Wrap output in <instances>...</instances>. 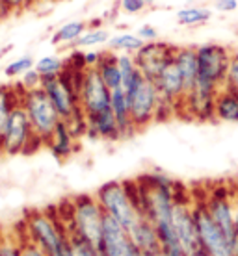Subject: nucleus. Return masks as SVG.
<instances>
[{
    "mask_svg": "<svg viewBox=\"0 0 238 256\" xmlns=\"http://www.w3.org/2000/svg\"><path fill=\"white\" fill-rule=\"evenodd\" d=\"M95 197L103 206L104 214L116 219L129 232L145 218L136 182H106L97 190Z\"/></svg>",
    "mask_w": 238,
    "mask_h": 256,
    "instance_id": "f257e3e1",
    "label": "nucleus"
},
{
    "mask_svg": "<svg viewBox=\"0 0 238 256\" xmlns=\"http://www.w3.org/2000/svg\"><path fill=\"white\" fill-rule=\"evenodd\" d=\"M28 240L39 245L47 256H71V238L69 230L49 216L47 212L34 210L26 216Z\"/></svg>",
    "mask_w": 238,
    "mask_h": 256,
    "instance_id": "f03ea898",
    "label": "nucleus"
},
{
    "mask_svg": "<svg viewBox=\"0 0 238 256\" xmlns=\"http://www.w3.org/2000/svg\"><path fill=\"white\" fill-rule=\"evenodd\" d=\"M21 104L28 114L36 140L41 145L49 143L56 126L62 121V116L58 114V110L52 104L45 90L43 88H36V90H23L21 88Z\"/></svg>",
    "mask_w": 238,
    "mask_h": 256,
    "instance_id": "7ed1b4c3",
    "label": "nucleus"
},
{
    "mask_svg": "<svg viewBox=\"0 0 238 256\" xmlns=\"http://www.w3.org/2000/svg\"><path fill=\"white\" fill-rule=\"evenodd\" d=\"M104 218L106 214L95 195H78L73 198L69 232L77 234L78 238H82L99 249L103 238Z\"/></svg>",
    "mask_w": 238,
    "mask_h": 256,
    "instance_id": "20e7f679",
    "label": "nucleus"
},
{
    "mask_svg": "<svg viewBox=\"0 0 238 256\" xmlns=\"http://www.w3.org/2000/svg\"><path fill=\"white\" fill-rule=\"evenodd\" d=\"M205 206L208 214L212 216L219 228L223 230L227 240L232 244V247L238 252V238H236V204H234V195L232 188L229 186H214L205 193Z\"/></svg>",
    "mask_w": 238,
    "mask_h": 256,
    "instance_id": "39448f33",
    "label": "nucleus"
},
{
    "mask_svg": "<svg viewBox=\"0 0 238 256\" xmlns=\"http://www.w3.org/2000/svg\"><path fill=\"white\" fill-rule=\"evenodd\" d=\"M197 64H199V82H205L214 88H223L227 70L231 65L232 48L221 43H203L195 46Z\"/></svg>",
    "mask_w": 238,
    "mask_h": 256,
    "instance_id": "423d86ee",
    "label": "nucleus"
},
{
    "mask_svg": "<svg viewBox=\"0 0 238 256\" xmlns=\"http://www.w3.org/2000/svg\"><path fill=\"white\" fill-rule=\"evenodd\" d=\"M193 216L197 223L201 249L206 250L210 256H238L236 249L208 214L203 198H193Z\"/></svg>",
    "mask_w": 238,
    "mask_h": 256,
    "instance_id": "0eeeda50",
    "label": "nucleus"
},
{
    "mask_svg": "<svg viewBox=\"0 0 238 256\" xmlns=\"http://www.w3.org/2000/svg\"><path fill=\"white\" fill-rule=\"evenodd\" d=\"M32 141H38V140H36V136H34L28 114H26V110L23 108V104H17V106L13 108L10 119H8L4 134L0 138V148L6 154H12V156L13 154L28 152V150H32V147H30ZM39 145H41V143H39Z\"/></svg>",
    "mask_w": 238,
    "mask_h": 256,
    "instance_id": "6e6552de",
    "label": "nucleus"
},
{
    "mask_svg": "<svg viewBox=\"0 0 238 256\" xmlns=\"http://www.w3.org/2000/svg\"><path fill=\"white\" fill-rule=\"evenodd\" d=\"M130 117L136 130H142L151 122L158 121V110H160V93L153 80L143 78L136 91L129 96Z\"/></svg>",
    "mask_w": 238,
    "mask_h": 256,
    "instance_id": "1a4fd4ad",
    "label": "nucleus"
},
{
    "mask_svg": "<svg viewBox=\"0 0 238 256\" xmlns=\"http://www.w3.org/2000/svg\"><path fill=\"white\" fill-rule=\"evenodd\" d=\"M173 228L179 240V247L188 256H192L195 250L201 249L197 223L193 216V197H184L177 193V200L173 206Z\"/></svg>",
    "mask_w": 238,
    "mask_h": 256,
    "instance_id": "9d476101",
    "label": "nucleus"
},
{
    "mask_svg": "<svg viewBox=\"0 0 238 256\" xmlns=\"http://www.w3.org/2000/svg\"><path fill=\"white\" fill-rule=\"evenodd\" d=\"M112 90L103 82V78L97 69H86L82 74V82L78 88V100L80 110L86 117L97 116L104 110H110Z\"/></svg>",
    "mask_w": 238,
    "mask_h": 256,
    "instance_id": "9b49d317",
    "label": "nucleus"
},
{
    "mask_svg": "<svg viewBox=\"0 0 238 256\" xmlns=\"http://www.w3.org/2000/svg\"><path fill=\"white\" fill-rule=\"evenodd\" d=\"M175 50H177V46L169 45L166 41H160V39L153 41V43H145L134 54L136 65L142 70L143 76L155 82L158 74L162 72V69L173 60Z\"/></svg>",
    "mask_w": 238,
    "mask_h": 256,
    "instance_id": "f8f14e48",
    "label": "nucleus"
},
{
    "mask_svg": "<svg viewBox=\"0 0 238 256\" xmlns=\"http://www.w3.org/2000/svg\"><path fill=\"white\" fill-rule=\"evenodd\" d=\"M218 91V88L197 80L192 91H188L184 96L180 112H184L186 117L195 119V121H212V119H216L214 117V104H216Z\"/></svg>",
    "mask_w": 238,
    "mask_h": 256,
    "instance_id": "ddd939ff",
    "label": "nucleus"
},
{
    "mask_svg": "<svg viewBox=\"0 0 238 256\" xmlns=\"http://www.w3.org/2000/svg\"><path fill=\"white\" fill-rule=\"evenodd\" d=\"M158 93H160L162 102L167 104L169 108L175 110V114L180 112L184 95H186V88H184V78L180 74L179 67L175 64V60H171L169 64L162 69L158 78L155 80Z\"/></svg>",
    "mask_w": 238,
    "mask_h": 256,
    "instance_id": "4468645a",
    "label": "nucleus"
},
{
    "mask_svg": "<svg viewBox=\"0 0 238 256\" xmlns=\"http://www.w3.org/2000/svg\"><path fill=\"white\" fill-rule=\"evenodd\" d=\"M99 250L104 256H132V252L136 250V245L130 240L129 230L123 224L117 223L114 218L106 216Z\"/></svg>",
    "mask_w": 238,
    "mask_h": 256,
    "instance_id": "2eb2a0df",
    "label": "nucleus"
},
{
    "mask_svg": "<svg viewBox=\"0 0 238 256\" xmlns=\"http://www.w3.org/2000/svg\"><path fill=\"white\" fill-rule=\"evenodd\" d=\"M173 60L177 67H179L182 78H184L186 93L192 91V88L197 82V76H199V64H197V50H195V46H177Z\"/></svg>",
    "mask_w": 238,
    "mask_h": 256,
    "instance_id": "dca6fc26",
    "label": "nucleus"
},
{
    "mask_svg": "<svg viewBox=\"0 0 238 256\" xmlns=\"http://www.w3.org/2000/svg\"><path fill=\"white\" fill-rule=\"evenodd\" d=\"M88 134L101 140L116 141L121 140V130L112 110H104L97 116L88 117Z\"/></svg>",
    "mask_w": 238,
    "mask_h": 256,
    "instance_id": "f3484780",
    "label": "nucleus"
},
{
    "mask_svg": "<svg viewBox=\"0 0 238 256\" xmlns=\"http://www.w3.org/2000/svg\"><path fill=\"white\" fill-rule=\"evenodd\" d=\"M132 244L136 245V249H140L142 252H153L156 249H162V242L160 236H158V230H156L155 223L145 216V218L136 224L134 228L129 232Z\"/></svg>",
    "mask_w": 238,
    "mask_h": 256,
    "instance_id": "a211bd4d",
    "label": "nucleus"
},
{
    "mask_svg": "<svg viewBox=\"0 0 238 256\" xmlns=\"http://www.w3.org/2000/svg\"><path fill=\"white\" fill-rule=\"evenodd\" d=\"M110 110L114 112V116L117 119L119 130H121V138H129L136 132L132 117H130V102L127 93L123 91V88L112 90V98H110Z\"/></svg>",
    "mask_w": 238,
    "mask_h": 256,
    "instance_id": "6ab92c4d",
    "label": "nucleus"
},
{
    "mask_svg": "<svg viewBox=\"0 0 238 256\" xmlns=\"http://www.w3.org/2000/svg\"><path fill=\"white\" fill-rule=\"evenodd\" d=\"M214 117L221 122H238V93L229 88H219L214 104Z\"/></svg>",
    "mask_w": 238,
    "mask_h": 256,
    "instance_id": "aec40b11",
    "label": "nucleus"
},
{
    "mask_svg": "<svg viewBox=\"0 0 238 256\" xmlns=\"http://www.w3.org/2000/svg\"><path fill=\"white\" fill-rule=\"evenodd\" d=\"M75 140H77V138H75V134L71 132L67 121L62 119L47 145L51 147L52 154H54L58 160H65V158H69L73 154V150H75Z\"/></svg>",
    "mask_w": 238,
    "mask_h": 256,
    "instance_id": "412c9836",
    "label": "nucleus"
},
{
    "mask_svg": "<svg viewBox=\"0 0 238 256\" xmlns=\"http://www.w3.org/2000/svg\"><path fill=\"white\" fill-rule=\"evenodd\" d=\"M212 19V10L206 6H184L175 13V20L179 26H186V28H195V26H203Z\"/></svg>",
    "mask_w": 238,
    "mask_h": 256,
    "instance_id": "4be33fe9",
    "label": "nucleus"
},
{
    "mask_svg": "<svg viewBox=\"0 0 238 256\" xmlns=\"http://www.w3.org/2000/svg\"><path fill=\"white\" fill-rule=\"evenodd\" d=\"M97 70H99L103 82L108 86L110 90L121 88V70H119L116 52H103V58H101V64L97 65Z\"/></svg>",
    "mask_w": 238,
    "mask_h": 256,
    "instance_id": "5701e85b",
    "label": "nucleus"
},
{
    "mask_svg": "<svg viewBox=\"0 0 238 256\" xmlns=\"http://www.w3.org/2000/svg\"><path fill=\"white\" fill-rule=\"evenodd\" d=\"M86 30H88V24L84 20H69L54 32L52 43L54 45H75Z\"/></svg>",
    "mask_w": 238,
    "mask_h": 256,
    "instance_id": "b1692460",
    "label": "nucleus"
},
{
    "mask_svg": "<svg viewBox=\"0 0 238 256\" xmlns=\"http://www.w3.org/2000/svg\"><path fill=\"white\" fill-rule=\"evenodd\" d=\"M17 104H21V86H19V91H13L12 88L0 86V138L4 134L8 119H10L13 108Z\"/></svg>",
    "mask_w": 238,
    "mask_h": 256,
    "instance_id": "393cba45",
    "label": "nucleus"
},
{
    "mask_svg": "<svg viewBox=\"0 0 238 256\" xmlns=\"http://www.w3.org/2000/svg\"><path fill=\"white\" fill-rule=\"evenodd\" d=\"M145 45L142 39L138 38V34H130V32H125V34H117V36H112L108 41V46L112 52H116V54H136V52L140 50L142 46Z\"/></svg>",
    "mask_w": 238,
    "mask_h": 256,
    "instance_id": "a878e982",
    "label": "nucleus"
},
{
    "mask_svg": "<svg viewBox=\"0 0 238 256\" xmlns=\"http://www.w3.org/2000/svg\"><path fill=\"white\" fill-rule=\"evenodd\" d=\"M34 69L38 70L41 78L58 76L67 69V60L60 58V56H43V58L36 60Z\"/></svg>",
    "mask_w": 238,
    "mask_h": 256,
    "instance_id": "bb28decb",
    "label": "nucleus"
},
{
    "mask_svg": "<svg viewBox=\"0 0 238 256\" xmlns=\"http://www.w3.org/2000/svg\"><path fill=\"white\" fill-rule=\"evenodd\" d=\"M110 38H112L110 32L104 30V28H88L73 46L75 48H90V46H97V45H106L110 41Z\"/></svg>",
    "mask_w": 238,
    "mask_h": 256,
    "instance_id": "cd10ccee",
    "label": "nucleus"
},
{
    "mask_svg": "<svg viewBox=\"0 0 238 256\" xmlns=\"http://www.w3.org/2000/svg\"><path fill=\"white\" fill-rule=\"evenodd\" d=\"M34 65H36V60L32 56H21V58L13 60L10 64L6 65V69H4V74L8 78H17V76H23L26 74L30 69H34Z\"/></svg>",
    "mask_w": 238,
    "mask_h": 256,
    "instance_id": "c85d7f7f",
    "label": "nucleus"
},
{
    "mask_svg": "<svg viewBox=\"0 0 238 256\" xmlns=\"http://www.w3.org/2000/svg\"><path fill=\"white\" fill-rule=\"evenodd\" d=\"M69 238H71V256H101V250L88 244L86 240L78 238L77 234L69 232Z\"/></svg>",
    "mask_w": 238,
    "mask_h": 256,
    "instance_id": "c756f323",
    "label": "nucleus"
},
{
    "mask_svg": "<svg viewBox=\"0 0 238 256\" xmlns=\"http://www.w3.org/2000/svg\"><path fill=\"white\" fill-rule=\"evenodd\" d=\"M223 86L238 93V46H234V48H232L231 65H229L227 78H225V84H223Z\"/></svg>",
    "mask_w": 238,
    "mask_h": 256,
    "instance_id": "7c9ffc66",
    "label": "nucleus"
},
{
    "mask_svg": "<svg viewBox=\"0 0 238 256\" xmlns=\"http://www.w3.org/2000/svg\"><path fill=\"white\" fill-rule=\"evenodd\" d=\"M136 34H138V38L142 39L143 43H153V41H158V28H155L153 24H142L138 30H136Z\"/></svg>",
    "mask_w": 238,
    "mask_h": 256,
    "instance_id": "2f4dec72",
    "label": "nucleus"
},
{
    "mask_svg": "<svg viewBox=\"0 0 238 256\" xmlns=\"http://www.w3.org/2000/svg\"><path fill=\"white\" fill-rule=\"evenodd\" d=\"M41 80L43 78L39 76V72L36 69H30L26 74H23V82H21V88L23 90H36V88H41Z\"/></svg>",
    "mask_w": 238,
    "mask_h": 256,
    "instance_id": "473e14b6",
    "label": "nucleus"
},
{
    "mask_svg": "<svg viewBox=\"0 0 238 256\" xmlns=\"http://www.w3.org/2000/svg\"><path fill=\"white\" fill-rule=\"evenodd\" d=\"M119 8L129 15H138L147 8V4L143 0H119Z\"/></svg>",
    "mask_w": 238,
    "mask_h": 256,
    "instance_id": "72a5a7b5",
    "label": "nucleus"
},
{
    "mask_svg": "<svg viewBox=\"0 0 238 256\" xmlns=\"http://www.w3.org/2000/svg\"><path fill=\"white\" fill-rule=\"evenodd\" d=\"M21 247V256H47V252L39 245H36L32 240H26L19 245Z\"/></svg>",
    "mask_w": 238,
    "mask_h": 256,
    "instance_id": "f704fd0d",
    "label": "nucleus"
},
{
    "mask_svg": "<svg viewBox=\"0 0 238 256\" xmlns=\"http://www.w3.org/2000/svg\"><path fill=\"white\" fill-rule=\"evenodd\" d=\"M214 10L219 13H234L238 10V0H214Z\"/></svg>",
    "mask_w": 238,
    "mask_h": 256,
    "instance_id": "c9c22d12",
    "label": "nucleus"
},
{
    "mask_svg": "<svg viewBox=\"0 0 238 256\" xmlns=\"http://www.w3.org/2000/svg\"><path fill=\"white\" fill-rule=\"evenodd\" d=\"M0 2L12 13H21L23 10H26V8L30 6L34 0H0Z\"/></svg>",
    "mask_w": 238,
    "mask_h": 256,
    "instance_id": "e433bc0d",
    "label": "nucleus"
},
{
    "mask_svg": "<svg viewBox=\"0 0 238 256\" xmlns=\"http://www.w3.org/2000/svg\"><path fill=\"white\" fill-rule=\"evenodd\" d=\"M82 58L86 69H97V65L101 64V58H103V52H95V50L84 52Z\"/></svg>",
    "mask_w": 238,
    "mask_h": 256,
    "instance_id": "4c0bfd02",
    "label": "nucleus"
},
{
    "mask_svg": "<svg viewBox=\"0 0 238 256\" xmlns=\"http://www.w3.org/2000/svg\"><path fill=\"white\" fill-rule=\"evenodd\" d=\"M166 250H167V256H188L180 247H171V249H166Z\"/></svg>",
    "mask_w": 238,
    "mask_h": 256,
    "instance_id": "58836bf2",
    "label": "nucleus"
},
{
    "mask_svg": "<svg viewBox=\"0 0 238 256\" xmlns=\"http://www.w3.org/2000/svg\"><path fill=\"white\" fill-rule=\"evenodd\" d=\"M10 15H13V13L10 12V10H8L4 4H2V2H0V20H4L6 17H10Z\"/></svg>",
    "mask_w": 238,
    "mask_h": 256,
    "instance_id": "ea45409f",
    "label": "nucleus"
},
{
    "mask_svg": "<svg viewBox=\"0 0 238 256\" xmlns=\"http://www.w3.org/2000/svg\"><path fill=\"white\" fill-rule=\"evenodd\" d=\"M147 256H167V250L162 247V249H156L153 252H147Z\"/></svg>",
    "mask_w": 238,
    "mask_h": 256,
    "instance_id": "a19ab883",
    "label": "nucleus"
},
{
    "mask_svg": "<svg viewBox=\"0 0 238 256\" xmlns=\"http://www.w3.org/2000/svg\"><path fill=\"white\" fill-rule=\"evenodd\" d=\"M232 195H234V204H236V208H238V184L232 186Z\"/></svg>",
    "mask_w": 238,
    "mask_h": 256,
    "instance_id": "79ce46f5",
    "label": "nucleus"
},
{
    "mask_svg": "<svg viewBox=\"0 0 238 256\" xmlns=\"http://www.w3.org/2000/svg\"><path fill=\"white\" fill-rule=\"evenodd\" d=\"M192 256H210V254H208V252H206V250L199 249V250H195V252H193Z\"/></svg>",
    "mask_w": 238,
    "mask_h": 256,
    "instance_id": "37998d69",
    "label": "nucleus"
},
{
    "mask_svg": "<svg viewBox=\"0 0 238 256\" xmlns=\"http://www.w3.org/2000/svg\"><path fill=\"white\" fill-rule=\"evenodd\" d=\"M132 256H147V254H145V252H142L140 249H136L134 252H132Z\"/></svg>",
    "mask_w": 238,
    "mask_h": 256,
    "instance_id": "c03bdc74",
    "label": "nucleus"
},
{
    "mask_svg": "<svg viewBox=\"0 0 238 256\" xmlns=\"http://www.w3.org/2000/svg\"><path fill=\"white\" fill-rule=\"evenodd\" d=\"M147 6H153V4H156V0H143Z\"/></svg>",
    "mask_w": 238,
    "mask_h": 256,
    "instance_id": "a18cd8bd",
    "label": "nucleus"
}]
</instances>
